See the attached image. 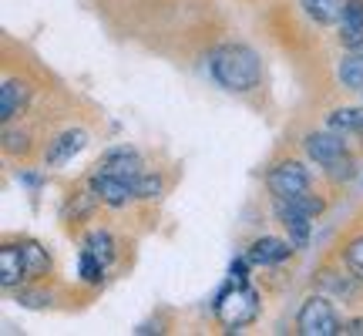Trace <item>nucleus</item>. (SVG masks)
Here are the masks:
<instances>
[{"mask_svg": "<svg viewBox=\"0 0 363 336\" xmlns=\"http://www.w3.org/2000/svg\"><path fill=\"white\" fill-rule=\"evenodd\" d=\"M208 74L219 88L233 91V94H249L259 88L262 61L249 44H219L208 54Z\"/></svg>", "mask_w": 363, "mask_h": 336, "instance_id": "obj_1", "label": "nucleus"}, {"mask_svg": "<svg viewBox=\"0 0 363 336\" xmlns=\"http://www.w3.org/2000/svg\"><path fill=\"white\" fill-rule=\"evenodd\" d=\"M303 148H306V155L323 168L330 179L350 181L353 175H357V165H353V155H350V148H347V138L337 135V131H330V128L310 131V135L303 138Z\"/></svg>", "mask_w": 363, "mask_h": 336, "instance_id": "obj_2", "label": "nucleus"}, {"mask_svg": "<svg viewBox=\"0 0 363 336\" xmlns=\"http://www.w3.org/2000/svg\"><path fill=\"white\" fill-rule=\"evenodd\" d=\"M259 293L246 283V279H229V286L216 296V320H219L229 333L242 330V326L259 320Z\"/></svg>", "mask_w": 363, "mask_h": 336, "instance_id": "obj_3", "label": "nucleus"}, {"mask_svg": "<svg viewBox=\"0 0 363 336\" xmlns=\"http://www.w3.org/2000/svg\"><path fill=\"white\" fill-rule=\"evenodd\" d=\"M266 189H269L272 202H296L313 192V175L299 158H283L266 172Z\"/></svg>", "mask_w": 363, "mask_h": 336, "instance_id": "obj_4", "label": "nucleus"}, {"mask_svg": "<svg viewBox=\"0 0 363 336\" xmlns=\"http://www.w3.org/2000/svg\"><path fill=\"white\" fill-rule=\"evenodd\" d=\"M296 333L303 336H337L343 333V320L326 296H310L296 313Z\"/></svg>", "mask_w": 363, "mask_h": 336, "instance_id": "obj_5", "label": "nucleus"}, {"mask_svg": "<svg viewBox=\"0 0 363 336\" xmlns=\"http://www.w3.org/2000/svg\"><path fill=\"white\" fill-rule=\"evenodd\" d=\"M88 189L94 192V198L108 208H125L135 198V185L125 179H118V175H108V172H91L88 179Z\"/></svg>", "mask_w": 363, "mask_h": 336, "instance_id": "obj_6", "label": "nucleus"}, {"mask_svg": "<svg viewBox=\"0 0 363 336\" xmlns=\"http://www.w3.org/2000/svg\"><path fill=\"white\" fill-rule=\"evenodd\" d=\"M272 212H276V219H279V225H283V233L289 235L293 249H306V246H310L313 219L306 215V212H299V208L289 206V202H272Z\"/></svg>", "mask_w": 363, "mask_h": 336, "instance_id": "obj_7", "label": "nucleus"}, {"mask_svg": "<svg viewBox=\"0 0 363 336\" xmlns=\"http://www.w3.org/2000/svg\"><path fill=\"white\" fill-rule=\"evenodd\" d=\"M94 168H98V172H108V175H118V179L131 181V185H138V179L145 175L142 155H138L135 148H111Z\"/></svg>", "mask_w": 363, "mask_h": 336, "instance_id": "obj_8", "label": "nucleus"}, {"mask_svg": "<svg viewBox=\"0 0 363 336\" xmlns=\"http://www.w3.org/2000/svg\"><path fill=\"white\" fill-rule=\"evenodd\" d=\"M84 145H88V131H84V128L61 131V135H57V138H51V142H48V148H44V165H48V168L67 165V162L78 155Z\"/></svg>", "mask_w": 363, "mask_h": 336, "instance_id": "obj_9", "label": "nucleus"}, {"mask_svg": "<svg viewBox=\"0 0 363 336\" xmlns=\"http://www.w3.org/2000/svg\"><path fill=\"white\" fill-rule=\"evenodd\" d=\"M337 40L347 51H360L363 47V0H347L343 17L337 24Z\"/></svg>", "mask_w": 363, "mask_h": 336, "instance_id": "obj_10", "label": "nucleus"}, {"mask_svg": "<svg viewBox=\"0 0 363 336\" xmlns=\"http://www.w3.org/2000/svg\"><path fill=\"white\" fill-rule=\"evenodd\" d=\"M30 101V84L24 78H7L4 88H0V121L11 125L13 118L21 115Z\"/></svg>", "mask_w": 363, "mask_h": 336, "instance_id": "obj_11", "label": "nucleus"}, {"mask_svg": "<svg viewBox=\"0 0 363 336\" xmlns=\"http://www.w3.org/2000/svg\"><path fill=\"white\" fill-rule=\"evenodd\" d=\"M246 256L252 259V266H279V262L293 256V242L289 239H276V235H262V239H256L249 246Z\"/></svg>", "mask_w": 363, "mask_h": 336, "instance_id": "obj_12", "label": "nucleus"}, {"mask_svg": "<svg viewBox=\"0 0 363 336\" xmlns=\"http://www.w3.org/2000/svg\"><path fill=\"white\" fill-rule=\"evenodd\" d=\"M27 279V266L21 256V242H4L0 249V283L4 289H17Z\"/></svg>", "mask_w": 363, "mask_h": 336, "instance_id": "obj_13", "label": "nucleus"}, {"mask_svg": "<svg viewBox=\"0 0 363 336\" xmlns=\"http://www.w3.org/2000/svg\"><path fill=\"white\" fill-rule=\"evenodd\" d=\"M320 283H323V289L330 293V296L343 299V303H353V299H360V293H363V283L353 276L350 269H347V272L323 269V272H320Z\"/></svg>", "mask_w": 363, "mask_h": 336, "instance_id": "obj_14", "label": "nucleus"}, {"mask_svg": "<svg viewBox=\"0 0 363 336\" xmlns=\"http://www.w3.org/2000/svg\"><path fill=\"white\" fill-rule=\"evenodd\" d=\"M326 128L343 138H363V108H337L326 118Z\"/></svg>", "mask_w": 363, "mask_h": 336, "instance_id": "obj_15", "label": "nucleus"}, {"mask_svg": "<svg viewBox=\"0 0 363 336\" xmlns=\"http://www.w3.org/2000/svg\"><path fill=\"white\" fill-rule=\"evenodd\" d=\"M299 7H303V13L310 21H316L320 27H330V24H340L347 0H299Z\"/></svg>", "mask_w": 363, "mask_h": 336, "instance_id": "obj_16", "label": "nucleus"}, {"mask_svg": "<svg viewBox=\"0 0 363 336\" xmlns=\"http://www.w3.org/2000/svg\"><path fill=\"white\" fill-rule=\"evenodd\" d=\"M21 256H24V266H27V279H40L51 272V252L34 242V239H21Z\"/></svg>", "mask_w": 363, "mask_h": 336, "instance_id": "obj_17", "label": "nucleus"}, {"mask_svg": "<svg viewBox=\"0 0 363 336\" xmlns=\"http://www.w3.org/2000/svg\"><path fill=\"white\" fill-rule=\"evenodd\" d=\"M337 78L347 91H363V51L343 57L337 67Z\"/></svg>", "mask_w": 363, "mask_h": 336, "instance_id": "obj_18", "label": "nucleus"}, {"mask_svg": "<svg viewBox=\"0 0 363 336\" xmlns=\"http://www.w3.org/2000/svg\"><path fill=\"white\" fill-rule=\"evenodd\" d=\"M84 249H91L101 262H115V256H118L115 235L108 233V229H91L88 239H84Z\"/></svg>", "mask_w": 363, "mask_h": 336, "instance_id": "obj_19", "label": "nucleus"}, {"mask_svg": "<svg viewBox=\"0 0 363 336\" xmlns=\"http://www.w3.org/2000/svg\"><path fill=\"white\" fill-rule=\"evenodd\" d=\"M104 266H108V262H101V259L94 256L91 249H81L78 276H81V283H84V286H101L104 283Z\"/></svg>", "mask_w": 363, "mask_h": 336, "instance_id": "obj_20", "label": "nucleus"}, {"mask_svg": "<svg viewBox=\"0 0 363 336\" xmlns=\"http://www.w3.org/2000/svg\"><path fill=\"white\" fill-rule=\"evenodd\" d=\"M343 266L363 283V235H353L350 242L343 246Z\"/></svg>", "mask_w": 363, "mask_h": 336, "instance_id": "obj_21", "label": "nucleus"}, {"mask_svg": "<svg viewBox=\"0 0 363 336\" xmlns=\"http://www.w3.org/2000/svg\"><path fill=\"white\" fill-rule=\"evenodd\" d=\"M162 189H165L162 175H152V172H145L142 179H138V185H135V198H158V195H162Z\"/></svg>", "mask_w": 363, "mask_h": 336, "instance_id": "obj_22", "label": "nucleus"}, {"mask_svg": "<svg viewBox=\"0 0 363 336\" xmlns=\"http://www.w3.org/2000/svg\"><path fill=\"white\" fill-rule=\"evenodd\" d=\"M4 148H7V155H27V152H30V138H27V131L7 128L4 131Z\"/></svg>", "mask_w": 363, "mask_h": 336, "instance_id": "obj_23", "label": "nucleus"}, {"mask_svg": "<svg viewBox=\"0 0 363 336\" xmlns=\"http://www.w3.org/2000/svg\"><path fill=\"white\" fill-rule=\"evenodd\" d=\"M17 299H24L27 306H44V303H51V296H44V293H27V289H17Z\"/></svg>", "mask_w": 363, "mask_h": 336, "instance_id": "obj_24", "label": "nucleus"}, {"mask_svg": "<svg viewBox=\"0 0 363 336\" xmlns=\"http://www.w3.org/2000/svg\"><path fill=\"white\" fill-rule=\"evenodd\" d=\"M343 333H363V320H353V323H343Z\"/></svg>", "mask_w": 363, "mask_h": 336, "instance_id": "obj_25", "label": "nucleus"}, {"mask_svg": "<svg viewBox=\"0 0 363 336\" xmlns=\"http://www.w3.org/2000/svg\"><path fill=\"white\" fill-rule=\"evenodd\" d=\"M360 51H363V47H360Z\"/></svg>", "mask_w": 363, "mask_h": 336, "instance_id": "obj_26", "label": "nucleus"}]
</instances>
